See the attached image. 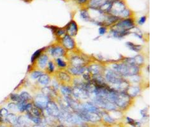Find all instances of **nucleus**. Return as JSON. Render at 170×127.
<instances>
[{
	"mask_svg": "<svg viewBox=\"0 0 170 127\" xmlns=\"http://www.w3.org/2000/svg\"><path fill=\"white\" fill-rule=\"evenodd\" d=\"M106 65L114 70L120 76L127 78V77L142 74V68L136 65H131L119 59L116 60L104 61Z\"/></svg>",
	"mask_w": 170,
	"mask_h": 127,
	"instance_id": "nucleus-1",
	"label": "nucleus"
},
{
	"mask_svg": "<svg viewBox=\"0 0 170 127\" xmlns=\"http://www.w3.org/2000/svg\"><path fill=\"white\" fill-rule=\"evenodd\" d=\"M65 59L67 60L68 66L75 67L87 66L97 60L94 56L84 53L79 47L73 51L68 52Z\"/></svg>",
	"mask_w": 170,
	"mask_h": 127,
	"instance_id": "nucleus-2",
	"label": "nucleus"
},
{
	"mask_svg": "<svg viewBox=\"0 0 170 127\" xmlns=\"http://www.w3.org/2000/svg\"><path fill=\"white\" fill-rule=\"evenodd\" d=\"M136 98H133L126 92H118L114 104L120 111H126L131 108L135 102Z\"/></svg>",
	"mask_w": 170,
	"mask_h": 127,
	"instance_id": "nucleus-3",
	"label": "nucleus"
},
{
	"mask_svg": "<svg viewBox=\"0 0 170 127\" xmlns=\"http://www.w3.org/2000/svg\"><path fill=\"white\" fill-rule=\"evenodd\" d=\"M45 51H47V54L50 55L53 59L58 57L65 58L68 52L63 46L57 41H55V43L45 48Z\"/></svg>",
	"mask_w": 170,
	"mask_h": 127,
	"instance_id": "nucleus-4",
	"label": "nucleus"
},
{
	"mask_svg": "<svg viewBox=\"0 0 170 127\" xmlns=\"http://www.w3.org/2000/svg\"><path fill=\"white\" fill-rule=\"evenodd\" d=\"M60 85H72L73 77L71 75L66 69L57 70L52 76Z\"/></svg>",
	"mask_w": 170,
	"mask_h": 127,
	"instance_id": "nucleus-5",
	"label": "nucleus"
},
{
	"mask_svg": "<svg viewBox=\"0 0 170 127\" xmlns=\"http://www.w3.org/2000/svg\"><path fill=\"white\" fill-rule=\"evenodd\" d=\"M119 29L132 31L136 28V22L134 17H129L127 19H119L118 22L112 26Z\"/></svg>",
	"mask_w": 170,
	"mask_h": 127,
	"instance_id": "nucleus-6",
	"label": "nucleus"
},
{
	"mask_svg": "<svg viewBox=\"0 0 170 127\" xmlns=\"http://www.w3.org/2000/svg\"><path fill=\"white\" fill-rule=\"evenodd\" d=\"M107 65L104 61L99 60L97 59L96 61L90 63L87 66L88 72L91 74L92 76L97 75H103L104 69Z\"/></svg>",
	"mask_w": 170,
	"mask_h": 127,
	"instance_id": "nucleus-7",
	"label": "nucleus"
},
{
	"mask_svg": "<svg viewBox=\"0 0 170 127\" xmlns=\"http://www.w3.org/2000/svg\"><path fill=\"white\" fill-rule=\"evenodd\" d=\"M103 76L106 83L109 84L110 86L117 83L120 81H121L123 78H124V77L120 76L119 74H117L114 70H113L107 66L104 69Z\"/></svg>",
	"mask_w": 170,
	"mask_h": 127,
	"instance_id": "nucleus-8",
	"label": "nucleus"
},
{
	"mask_svg": "<svg viewBox=\"0 0 170 127\" xmlns=\"http://www.w3.org/2000/svg\"><path fill=\"white\" fill-rule=\"evenodd\" d=\"M57 42L59 43L67 52L73 51L79 48L75 38L70 36L67 34H66L65 36H62Z\"/></svg>",
	"mask_w": 170,
	"mask_h": 127,
	"instance_id": "nucleus-9",
	"label": "nucleus"
},
{
	"mask_svg": "<svg viewBox=\"0 0 170 127\" xmlns=\"http://www.w3.org/2000/svg\"><path fill=\"white\" fill-rule=\"evenodd\" d=\"M75 113L81 118L83 122L97 123L101 121V118L100 115L85 111L82 109V108L80 111L75 112Z\"/></svg>",
	"mask_w": 170,
	"mask_h": 127,
	"instance_id": "nucleus-10",
	"label": "nucleus"
},
{
	"mask_svg": "<svg viewBox=\"0 0 170 127\" xmlns=\"http://www.w3.org/2000/svg\"><path fill=\"white\" fill-rule=\"evenodd\" d=\"M128 6L125 0H114L112 3L109 14L119 18L120 14Z\"/></svg>",
	"mask_w": 170,
	"mask_h": 127,
	"instance_id": "nucleus-11",
	"label": "nucleus"
},
{
	"mask_svg": "<svg viewBox=\"0 0 170 127\" xmlns=\"http://www.w3.org/2000/svg\"><path fill=\"white\" fill-rule=\"evenodd\" d=\"M145 81L141 84H131L128 88L127 89L126 93L133 98H136L142 92L145 88Z\"/></svg>",
	"mask_w": 170,
	"mask_h": 127,
	"instance_id": "nucleus-12",
	"label": "nucleus"
},
{
	"mask_svg": "<svg viewBox=\"0 0 170 127\" xmlns=\"http://www.w3.org/2000/svg\"><path fill=\"white\" fill-rule=\"evenodd\" d=\"M45 111L49 116L57 118L60 112V108L55 100H50L47 104Z\"/></svg>",
	"mask_w": 170,
	"mask_h": 127,
	"instance_id": "nucleus-13",
	"label": "nucleus"
},
{
	"mask_svg": "<svg viewBox=\"0 0 170 127\" xmlns=\"http://www.w3.org/2000/svg\"><path fill=\"white\" fill-rule=\"evenodd\" d=\"M82 108L83 110L93 112V113L97 114L98 115H100L101 118L103 115H104L106 111L101 109L100 108L97 107L96 105H95L93 102H91L90 101H86L85 102H82Z\"/></svg>",
	"mask_w": 170,
	"mask_h": 127,
	"instance_id": "nucleus-14",
	"label": "nucleus"
},
{
	"mask_svg": "<svg viewBox=\"0 0 170 127\" xmlns=\"http://www.w3.org/2000/svg\"><path fill=\"white\" fill-rule=\"evenodd\" d=\"M73 87V86H72ZM72 95L76 100L84 102L89 100L90 95L87 91L81 87H73L72 88Z\"/></svg>",
	"mask_w": 170,
	"mask_h": 127,
	"instance_id": "nucleus-15",
	"label": "nucleus"
},
{
	"mask_svg": "<svg viewBox=\"0 0 170 127\" xmlns=\"http://www.w3.org/2000/svg\"><path fill=\"white\" fill-rule=\"evenodd\" d=\"M108 33L110 35V36L113 38L122 39L124 37L131 34V31L119 29H118V28L112 26L111 27L109 28Z\"/></svg>",
	"mask_w": 170,
	"mask_h": 127,
	"instance_id": "nucleus-16",
	"label": "nucleus"
},
{
	"mask_svg": "<svg viewBox=\"0 0 170 127\" xmlns=\"http://www.w3.org/2000/svg\"><path fill=\"white\" fill-rule=\"evenodd\" d=\"M66 30V34L70 36L75 38L79 33L80 27L74 19H72L64 27Z\"/></svg>",
	"mask_w": 170,
	"mask_h": 127,
	"instance_id": "nucleus-17",
	"label": "nucleus"
},
{
	"mask_svg": "<svg viewBox=\"0 0 170 127\" xmlns=\"http://www.w3.org/2000/svg\"><path fill=\"white\" fill-rule=\"evenodd\" d=\"M51 99L44 94H38L34 98L33 104L37 108L45 110L48 102Z\"/></svg>",
	"mask_w": 170,
	"mask_h": 127,
	"instance_id": "nucleus-18",
	"label": "nucleus"
},
{
	"mask_svg": "<svg viewBox=\"0 0 170 127\" xmlns=\"http://www.w3.org/2000/svg\"><path fill=\"white\" fill-rule=\"evenodd\" d=\"M113 1L114 0H89L87 4L83 8L97 10L104 4Z\"/></svg>",
	"mask_w": 170,
	"mask_h": 127,
	"instance_id": "nucleus-19",
	"label": "nucleus"
},
{
	"mask_svg": "<svg viewBox=\"0 0 170 127\" xmlns=\"http://www.w3.org/2000/svg\"><path fill=\"white\" fill-rule=\"evenodd\" d=\"M48 29H50L55 39V41H58L62 36L66 34L65 27H61L55 26H48Z\"/></svg>",
	"mask_w": 170,
	"mask_h": 127,
	"instance_id": "nucleus-20",
	"label": "nucleus"
},
{
	"mask_svg": "<svg viewBox=\"0 0 170 127\" xmlns=\"http://www.w3.org/2000/svg\"><path fill=\"white\" fill-rule=\"evenodd\" d=\"M130 84L131 83L127 78H123L121 81H120L115 84H113L110 87L115 90L119 91V92H126Z\"/></svg>",
	"mask_w": 170,
	"mask_h": 127,
	"instance_id": "nucleus-21",
	"label": "nucleus"
},
{
	"mask_svg": "<svg viewBox=\"0 0 170 127\" xmlns=\"http://www.w3.org/2000/svg\"><path fill=\"white\" fill-rule=\"evenodd\" d=\"M66 70L73 77H76V76H81L87 69V66L75 67L72 66H68Z\"/></svg>",
	"mask_w": 170,
	"mask_h": 127,
	"instance_id": "nucleus-22",
	"label": "nucleus"
},
{
	"mask_svg": "<svg viewBox=\"0 0 170 127\" xmlns=\"http://www.w3.org/2000/svg\"><path fill=\"white\" fill-rule=\"evenodd\" d=\"M49 60H49V55L45 53H42L37 59V63L39 68L41 70H45Z\"/></svg>",
	"mask_w": 170,
	"mask_h": 127,
	"instance_id": "nucleus-23",
	"label": "nucleus"
},
{
	"mask_svg": "<svg viewBox=\"0 0 170 127\" xmlns=\"http://www.w3.org/2000/svg\"><path fill=\"white\" fill-rule=\"evenodd\" d=\"M54 61L58 70L66 69L68 66V63L67 60L64 57H58L54 59Z\"/></svg>",
	"mask_w": 170,
	"mask_h": 127,
	"instance_id": "nucleus-24",
	"label": "nucleus"
},
{
	"mask_svg": "<svg viewBox=\"0 0 170 127\" xmlns=\"http://www.w3.org/2000/svg\"><path fill=\"white\" fill-rule=\"evenodd\" d=\"M72 85H60L59 93L63 97H68L73 95H72Z\"/></svg>",
	"mask_w": 170,
	"mask_h": 127,
	"instance_id": "nucleus-25",
	"label": "nucleus"
},
{
	"mask_svg": "<svg viewBox=\"0 0 170 127\" xmlns=\"http://www.w3.org/2000/svg\"><path fill=\"white\" fill-rule=\"evenodd\" d=\"M52 77V76H51V75H49V74L45 73L44 74H42L38 79V82L40 84V85L43 86V87H46V86H48L51 83Z\"/></svg>",
	"mask_w": 170,
	"mask_h": 127,
	"instance_id": "nucleus-26",
	"label": "nucleus"
},
{
	"mask_svg": "<svg viewBox=\"0 0 170 127\" xmlns=\"http://www.w3.org/2000/svg\"><path fill=\"white\" fill-rule=\"evenodd\" d=\"M126 46L129 50L138 53H140L143 50V46L142 45L134 43L131 41H127L126 43Z\"/></svg>",
	"mask_w": 170,
	"mask_h": 127,
	"instance_id": "nucleus-27",
	"label": "nucleus"
},
{
	"mask_svg": "<svg viewBox=\"0 0 170 127\" xmlns=\"http://www.w3.org/2000/svg\"><path fill=\"white\" fill-rule=\"evenodd\" d=\"M134 58V64L136 66L141 67V68H143L145 66V59L144 56L141 54V53H138L137 55H136L135 56H133Z\"/></svg>",
	"mask_w": 170,
	"mask_h": 127,
	"instance_id": "nucleus-28",
	"label": "nucleus"
},
{
	"mask_svg": "<svg viewBox=\"0 0 170 127\" xmlns=\"http://www.w3.org/2000/svg\"><path fill=\"white\" fill-rule=\"evenodd\" d=\"M45 70L46 71L45 73H47L49 75H51V76H53V75L54 74V73H55L56 70H58V69H57L56 66H55L54 59L48 61V62L47 63V67Z\"/></svg>",
	"mask_w": 170,
	"mask_h": 127,
	"instance_id": "nucleus-29",
	"label": "nucleus"
},
{
	"mask_svg": "<svg viewBox=\"0 0 170 127\" xmlns=\"http://www.w3.org/2000/svg\"><path fill=\"white\" fill-rule=\"evenodd\" d=\"M29 113H30L31 115L37 116L38 118H43L44 116V110H42L38 108H37V106L33 104V107L31 108V109L30 110V112H28Z\"/></svg>",
	"mask_w": 170,
	"mask_h": 127,
	"instance_id": "nucleus-30",
	"label": "nucleus"
},
{
	"mask_svg": "<svg viewBox=\"0 0 170 127\" xmlns=\"http://www.w3.org/2000/svg\"><path fill=\"white\" fill-rule=\"evenodd\" d=\"M17 124L25 127L31 125V121L26 116H20L17 118Z\"/></svg>",
	"mask_w": 170,
	"mask_h": 127,
	"instance_id": "nucleus-31",
	"label": "nucleus"
},
{
	"mask_svg": "<svg viewBox=\"0 0 170 127\" xmlns=\"http://www.w3.org/2000/svg\"><path fill=\"white\" fill-rule=\"evenodd\" d=\"M80 18L86 22H90L91 17L90 15V13L89 10L86 8H83L80 12Z\"/></svg>",
	"mask_w": 170,
	"mask_h": 127,
	"instance_id": "nucleus-32",
	"label": "nucleus"
},
{
	"mask_svg": "<svg viewBox=\"0 0 170 127\" xmlns=\"http://www.w3.org/2000/svg\"><path fill=\"white\" fill-rule=\"evenodd\" d=\"M26 116L28 118L31 122L34 123L35 125H41L42 123H44V119L43 118H38L37 116H34L32 115H31L29 112H27Z\"/></svg>",
	"mask_w": 170,
	"mask_h": 127,
	"instance_id": "nucleus-33",
	"label": "nucleus"
},
{
	"mask_svg": "<svg viewBox=\"0 0 170 127\" xmlns=\"http://www.w3.org/2000/svg\"><path fill=\"white\" fill-rule=\"evenodd\" d=\"M45 48H43L39 49V50H37L32 55L31 58V62L32 63H33L34 62H35L37 60V59L40 57V56L44 53V51H45Z\"/></svg>",
	"mask_w": 170,
	"mask_h": 127,
	"instance_id": "nucleus-34",
	"label": "nucleus"
},
{
	"mask_svg": "<svg viewBox=\"0 0 170 127\" xmlns=\"http://www.w3.org/2000/svg\"><path fill=\"white\" fill-rule=\"evenodd\" d=\"M19 95L21 98V100L25 101V102H29L30 101H31L33 99L32 96L26 91H22Z\"/></svg>",
	"mask_w": 170,
	"mask_h": 127,
	"instance_id": "nucleus-35",
	"label": "nucleus"
},
{
	"mask_svg": "<svg viewBox=\"0 0 170 127\" xmlns=\"http://www.w3.org/2000/svg\"><path fill=\"white\" fill-rule=\"evenodd\" d=\"M7 121H8L11 125H17V118L16 115H15L13 113H10L7 115L6 117Z\"/></svg>",
	"mask_w": 170,
	"mask_h": 127,
	"instance_id": "nucleus-36",
	"label": "nucleus"
},
{
	"mask_svg": "<svg viewBox=\"0 0 170 127\" xmlns=\"http://www.w3.org/2000/svg\"><path fill=\"white\" fill-rule=\"evenodd\" d=\"M126 121H127V124L130 125L131 126H132L133 127H140V126H141L140 122L134 120V119H133L131 118L127 117L126 118Z\"/></svg>",
	"mask_w": 170,
	"mask_h": 127,
	"instance_id": "nucleus-37",
	"label": "nucleus"
},
{
	"mask_svg": "<svg viewBox=\"0 0 170 127\" xmlns=\"http://www.w3.org/2000/svg\"><path fill=\"white\" fill-rule=\"evenodd\" d=\"M27 102H25V101H20L17 102V109L18 110L21 112H23L26 111V105H27Z\"/></svg>",
	"mask_w": 170,
	"mask_h": 127,
	"instance_id": "nucleus-38",
	"label": "nucleus"
},
{
	"mask_svg": "<svg viewBox=\"0 0 170 127\" xmlns=\"http://www.w3.org/2000/svg\"><path fill=\"white\" fill-rule=\"evenodd\" d=\"M45 73L42 70H35L34 71L31 73V76L33 80H38L39 77L42 75L44 74Z\"/></svg>",
	"mask_w": 170,
	"mask_h": 127,
	"instance_id": "nucleus-39",
	"label": "nucleus"
},
{
	"mask_svg": "<svg viewBox=\"0 0 170 127\" xmlns=\"http://www.w3.org/2000/svg\"><path fill=\"white\" fill-rule=\"evenodd\" d=\"M109 28L105 26H100L98 29V33L100 34V36H104L108 32Z\"/></svg>",
	"mask_w": 170,
	"mask_h": 127,
	"instance_id": "nucleus-40",
	"label": "nucleus"
},
{
	"mask_svg": "<svg viewBox=\"0 0 170 127\" xmlns=\"http://www.w3.org/2000/svg\"><path fill=\"white\" fill-rule=\"evenodd\" d=\"M81 77H82V79H83L85 81H90L92 80V76H91V74L88 72V70H87L81 76Z\"/></svg>",
	"mask_w": 170,
	"mask_h": 127,
	"instance_id": "nucleus-41",
	"label": "nucleus"
},
{
	"mask_svg": "<svg viewBox=\"0 0 170 127\" xmlns=\"http://www.w3.org/2000/svg\"><path fill=\"white\" fill-rule=\"evenodd\" d=\"M148 108H145L142 109L140 111V112L141 116H142L143 119H148Z\"/></svg>",
	"mask_w": 170,
	"mask_h": 127,
	"instance_id": "nucleus-42",
	"label": "nucleus"
},
{
	"mask_svg": "<svg viewBox=\"0 0 170 127\" xmlns=\"http://www.w3.org/2000/svg\"><path fill=\"white\" fill-rule=\"evenodd\" d=\"M10 99L12 101H15V102H17L22 101L20 95L17 94H11V95H10Z\"/></svg>",
	"mask_w": 170,
	"mask_h": 127,
	"instance_id": "nucleus-43",
	"label": "nucleus"
},
{
	"mask_svg": "<svg viewBox=\"0 0 170 127\" xmlns=\"http://www.w3.org/2000/svg\"><path fill=\"white\" fill-rule=\"evenodd\" d=\"M131 33H133L134 35V36H135L136 37H137L138 39H140L141 40H144V36H143V33H141V32H140V31L132 32L131 31Z\"/></svg>",
	"mask_w": 170,
	"mask_h": 127,
	"instance_id": "nucleus-44",
	"label": "nucleus"
},
{
	"mask_svg": "<svg viewBox=\"0 0 170 127\" xmlns=\"http://www.w3.org/2000/svg\"><path fill=\"white\" fill-rule=\"evenodd\" d=\"M147 19V16H145V15L142 16L141 17H140V19H139V20H138V24L139 26H142V25H143V24L146 22Z\"/></svg>",
	"mask_w": 170,
	"mask_h": 127,
	"instance_id": "nucleus-45",
	"label": "nucleus"
},
{
	"mask_svg": "<svg viewBox=\"0 0 170 127\" xmlns=\"http://www.w3.org/2000/svg\"><path fill=\"white\" fill-rule=\"evenodd\" d=\"M9 115V111L6 108H2L0 109V116L2 117H6Z\"/></svg>",
	"mask_w": 170,
	"mask_h": 127,
	"instance_id": "nucleus-46",
	"label": "nucleus"
},
{
	"mask_svg": "<svg viewBox=\"0 0 170 127\" xmlns=\"http://www.w3.org/2000/svg\"><path fill=\"white\" fill-rule=\"evenodd\" d=\"M88 2H89V0H76V2L78 4L82 5V6H83V7L86 6Z\"/></svg>",
	"mask_w": 170,
	"mask_h": 127,
	"instance_id": "nucleus-47",
	"label": "nucleus"
},
{
	"mask_svg": "<svg viewBox=\"0 0 170 127\" xmlns=\"http://www.w3.org/2000/svg\"><path fill=\"white\" fill-rule=\"evenodd\" d=\"M8 107L9 109H10L12 111H16L17 109V105L15 104H13V103H10L8 105Z\"/></svg>",
	"mask_w": 170,
	"mask_h": 127,
	"instance_id": "nucleus-48",
	"label": "nucleus"
},
{
	"mask_svg": "<svg viewBox=\"0 0 170 127\" xmlns=\"http://www.w3.org/2000/svg\"><path fill=\"white\" fill-rule=\"evenodd\" d=\"M14 127H25V126H21V125H14Z\"/></svg>",
	"mask_w": 170,
	"mask_h": 127,
	"instance_id": "nucleus-49",
	"label": "nucleus"
},
{
	"mask_svg": "<svg viewBox=\"0 0 170 127\" xmlns=\"http://www.w3.org/2000/svg\"><path fill=\"white\" fill-rule=\"evenodd\" d=\"M2 118H3V117H2L1 116H0V122H3Z\"/></svg>",
	"mask_w": 170,
	"mask_h": 127,
	"instance_id": "nucleus-50",
	"label": "nucleus"
},
{
	"mask_svg": "<svg viewBox=\"0 0 170 127\" xmlns=\"http://www.w3.org/2000/svg\"><path fill=\"white\" fill-rule=\"evenodd\" d=\"M25 2H30V1H31V0H24Z\"/></svg>",
	"mask_w": 170,
	"mask_h": 127,
	"instance_id": "nucleus-51",
	"label": "nucleus"
},
{
	"mask_svg": "<svg viewBox=\"0 0 170 127\" xmlns=\"http://www.w3.org/2000/svg\"><path fill=\"white\" fill-rule=\"evenodd\" d=\"M0 127H5V126H0Z\"/></svg>",
	"mask_w": 170,
	"mask_h": 127,
	"instance_id": "nucleus-52",
	"label": "nucleus"
}]
</instances>
